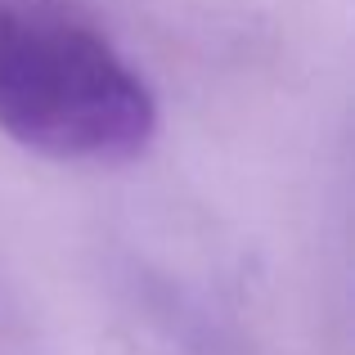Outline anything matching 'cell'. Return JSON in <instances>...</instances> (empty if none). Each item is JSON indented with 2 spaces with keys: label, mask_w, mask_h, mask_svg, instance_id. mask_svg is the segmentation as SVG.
Wrapping results in <instances>:
<instances>
[{
  "label": "cell",
  "mask_w": 355,
  "mask_h": 355,
  "mask_svg": "<svg viewBox=\"0 0 355 355\" xmlns=\"http://www.w3.org/2000/svg\"><path fill=\"white\" fill-rule=\"evenodd\" d=\"M0 130L63 162H121L153 135V95L90 27L0 5Z\"/></svg>",
  "instance_id": "obj_1"
}]
</instances>
